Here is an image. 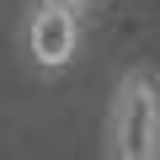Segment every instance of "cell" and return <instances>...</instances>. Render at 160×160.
<instances>
[{
	"instance_id": "cell-1",
	"label": "cell",
	"mask_w": 160,
	"mask_h": 160,
	"mask_svg": "<svg viewBox=\"0 0 160 160\" xmlns=\"http://www.w3.org/2000/svg\"><path fill=\"white\" fill-rule=\"evenodd\" d=\"M107 160H160V75L149 64H128L112 86L102 123Z\"/></svg>"
},
{
	"instance_id": "cell-2",
	"label": "cell",
	"mask_w": 160,
	"mask_h": 160,
	"mask_svg": "<svg viewBox=\"0 0 160 160\" xmlns=\"http://www.w3.org/2000/svg\"><path fill=\"white\" fill-rule=\"evenodd\" d=\"M86 48V16L64 0H27L22 11V59L38 75H64Z\"/></svg>"
},
{
	"instance_id": "cell-3",
	"label": "cell",
	"mask_w": 160,
	"mask_h": 160,
	"mask_svg": "<svg viewBox=\"0 0 160 160\" xmlns=\"http://www.w3.org/2000/svg\"><path fill=\"white\" fill-rule=\"evenodd\" d=\"M64 6H75V11H80V16H91V11H96V6H102V0H64Z\"/></svg>"
}]
</instances>
